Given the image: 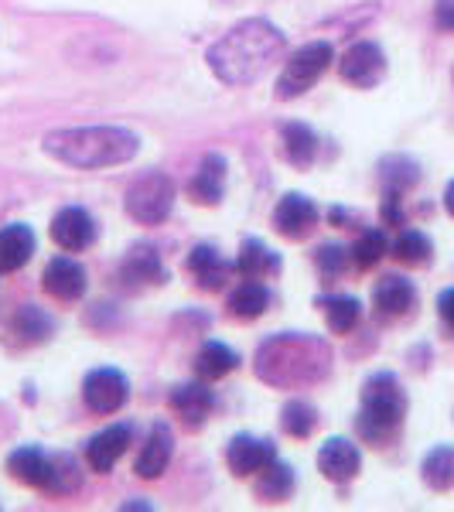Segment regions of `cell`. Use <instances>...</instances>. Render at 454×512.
<instances>
[{"mask_svg":"<svg viewBox=\"0 0 454 512\" xmlns=\"http://www.w3.org/2000/svg\"><path fill=\"white\" fill-rule=\"evenodd\" d=\"M253 369L263 383L280 386V390H301L332 373V349L318 335L284 332L260 345Z\"/></svg>","mask_w":454,"mask_h":512,"instance_id":"cell-1","label":"cell"},{"mask_svg":"<svg viewBox=\"0 0 454 512\" xmlns=\"http://www.w3.org/2000/svg\"><path fill=\"white\" fill-rule=\"evenodd\" d=\"M284 52V35L270 21H243L209 48V69L229 86L260 79Z\"/></svg>","mask_w":454,"mask_h":512,"instance_id":"cell-2","label":"cell"},{"mask_svg":"<svg viewBox=\"0 0 454 512\" xmlns=\"http://www.w3.org/2000/svg\"><path fill=\"white\" fill-rule=\"evenodd\" d=\"M140 151L137 134L123 127H79L55 130L45 137V154L76 168H110V164L130 161Z\"/></svg>","mask_w":454,"mask_h":512,"instance_id":"cell-3","label":"cell"},{"mask_svg":"<svg viewBox=\"0 0 454 512\" xmlns=\"http://www.w3.org/2000/svg\"><path fill=\"white\" fill-rule=\"evenodd\" d=\"M407 417V393L393 373H376L362 386V407H359V437L376 448H386L403 427Z\"/></svg>","mask_w":454,"mask_h":512,"instance_id":"cell-4","label":"cell"},{"mask_svg":"<svg viewBox=\"0 0 454 512\" xmlns=\"http://www.w3.org/2000/svg\"><path fill=\"white\" fill-rule=\"evenodd\" d=\"M328 65H332V45H328V41H311V45L297 48L277 79V96L280 99L304 96L321 76H325Z\"/></svg>","mask_w":454,"mask_h":512,"instance_id":"cell-5","label":"cell"},{"mask_svg":"<svg viewBox=\"0 0 454 512\" xmlns=\"http://www.w3.org/2000/svg\"><path fill=\"white\" fill-rule=\"evenodd\" d=\"M171 209H175V181L161 171L140 178L127 192V216L144 226H158L171 216Z\"/></svg>","mask_w":454,"mask_h":512,"instance_id":"cell-6","label":"cell"},{"mask_svg":"<svg viewBox=\"0 0 454 512\" xmlns=\"http://www.w3.org/2000/svg\"><path fill=\"white\" fill-rule=\"evenodd\" d=\"M127 393H130V383L120 369H93L82 383V400L93 414H117V410L127 403Z\"/></svg>","mask_w":454,"mask_h":512,"instance_id":"cell-7","label":"cell"},{"mask_svg":"<svg viewBox=\"0 0 454 512\" xmlns=\"http://www.w3.org/2000/svg\"><path fill=\"white\" fill-rule=\"evenodd\" d=\"M338 72H342L345 82H352L356 89H373L379 79L386 76V55L383 48L373 45V41H356L349 52L338 62Z\"/></svg>","mask_w":454,"mask_h":512,"instance_id":"cell-8","label":"cell"},{"mask_svg":"<svg viewBox=\"0 0 454 512\" xmlns=\"http://www.w3.org/2000/svg\"><path fill=\"white\" fill-rule=\"evenodd\" d=\"M52 239L55 246L65 253H82L93 246L96 239V222L89 216L86 209H79V205H69V209H62L59 216L52 219Z\"/></svg>","mask_w":454,"mask_h":512,"instance_id":"cell-9","label":"cell"},{"mask_svg":"<svg viewBox=\"0 0 454 512\" xmlns=\"http://www.w3.org/2000/svg\"><path fill=\"white\" fill-rule=\"evenodd\" d=\"M362 468V454L352 441H345V437H328L325 444H321L318 451V472L328 478V482L342 485L349 482V478H356Z\"/></svg>","mask_w":454,"mask_h":512,"instance_id":"cell-10","label":"cell"},{"mask_svg":"<svg viewBox=\"0 0 454 512\" xmlns=\"http://www.w3.org/2000/svg\"><path fill=\"white\" fill-rule=\"evenodd\" d=\"M274 226L280 236L304 239L318 226V205L308 195H284L274 209Z\"/></svg>","mask_w":454,"mask_h":512,"instance_id":"cell-11","label":"cell"},{"mask_svg":"<svg viewBox=\"0 0 454 512\" xmlns=\"http://www.w3.org/2000/svg\"><path fill=\"white\" fill-rule=\"evenodd\" d=\"M130 437H134V427L130 424H110L106 431H99L93 441L86 444V461L93 472H110L113 465L127 454Z\"/></svg>","mask_w":454,"mask_h":512,"instance_id":"cell-12","label":"cell"},{"mask_svg":"<svg viewBox=\"0 0 454 512\" xmlns=\"http://www.w3.org/2000/svg\"><path fill=\"white\" fill-rule=\"evenodd\" d=\"M120 280L130 291H140V287L164 284L168 274H164V263H161V256L154 253V246H134L120 263Z\"/></svg>","mask_w":454,"mask_h":512,"instance_id":"cell-13","label":"cell"},{"mask_svg":"<svg viewBox=\"0 0 454 512\" xmlns=\"http://www.w3.org/2000/svg\"><path fill=\"white\" fill-rule=\"evenodd\" d=\"M277 458V448L270 441H263V437H233V444H229L226 451V465L233 468V475H257L263 468L270 465V461Z\"/></svg>","mask_w":454,"mask_h":512,"instance_id":"cell-14","label":"cell"},{"mask_svg":"<svg viewBox=\"0 0 454 512\" xmlns=\"http://www.w3.org/2000/svg\"><path fill=\"white\" fill-rule=\"evenodd\" d=\"M7 472H11L14 482L31 485V489H45L52 492V458H48L41 448H18L7 458Z\"/></svg>","mask_w":454,"mask_h":512,"instance_id":"cell-15","label":"cell"},{"mask_svg":"<svg viewBox=\"0 0 454 512\" xmlns=\"http://www.w3.org/2000/svg\"><path fill=\"white\" fill-rule=\"evenodd\" d=\"M373 304H376V315L383 318H403L410 308L417 304V291L407 277L400 274H386L379 284L373 287Z\"/></svg>","mask_w":454,"mask_h":512,"instance_id":"cell-16","label":"cell"},{"mask_svg":"<svg viewBox=\"0 0 454 512\" xmlns=\"http://www.w3.org/2000/svg\"><path fill=\"white\" fill-rule=\"evenodd\" d=\"M41 280H45V291L59 297V301H79L86 294V270L76 260H69V256H55L45 267Z\"/></svg>","mask_w":454,"mask_h":512,"instance_id":"cell-17","label":"cell"},{"mask_svg":"<svg viewBox=\"0 0 454 512\" xmlns=\"http://www.w3.org/2000/svg\"><path fill=\"white\" fill-rule=\"evenodd\" d=\"M185 267H188V274L198 280L202 291H219V287H226L229 274H233V267L222 260V253L216 250V246H205V243L188 253Z\"/></svg>","mask_w":454,"mask_h":512,"instance_id":"cell-18","label":"cell"},{"mask_svg":"<svg viewBox=\"0 0 454 512\" xmlns=\"http://www.w3.org/2000/svg\"><path fill=\"white\" fill-rule=\"evenodd\" d=\"M212 407H216V396H212L209 386H202V383L178 386V390L171 393V410H175L192 431L205 424V417L212 414Z\"/></svg>","mask_w":454,"mask_h":512,"instance_id":"cell-19","label":"cell"},{"mask_svg":"<svg viewBox=\"0 0 454 512\" xmlns=\"http://www.w3.org/2000/svg\"><path fill=\"white\" fill-rule=\"evenodd\" d=\"M222 192H226V158L222 154H209V158L198 164L195 178L188 181V195L198 205H216Z\"/></svg>","mask_w":454,"mask_h":512,"instance_id":"cell-20","label":"cell"},{"mask_svg":"<svg viewBox=\"0 0 454 512\" xmlns=\"http://www.w3.org/2000/svg\"><path fill=\"white\" fill-rule=\"evenodd\" d=\"M171 451H175V434H171L168 424H154L151 434H147V444L137 458V475L140 478H158L171 461Z\"/></svg>","mask_w":454,"mask_h":512,"instance_id":"cell-21","label":"cell"},{"mask_svg":"<svg viewBox=\"0 0 454 512\" xmlns=\"http://www.w3.org/2000/svg\"><path fill=\"white\" fill-rule=\"evenodd\" d=\"M35 253V233H31L24 222L0 229V274H14Z\"/></svg>","mask_w":454,"mask_h":512,"instance_id":"cell-22","label":"cell"},{"mask_svg":"<svg viewBox=\"0 0 454 512\" xmlns=\"http://www.w3.org/2000/svg\"><path fill=\"white\" fill-rule=\"evenodd\" d=\"M236 366H239V355L226 342H205L195 355V373L205 383H216V379L229 376Z\"/></svg>","mask_w":454,"mask_h":512,"instance_id":"cell-23","label":"cell"},{"mask_svg":"<svg viewBox=\"0 0 454 512\" xmlns=\"http://www.w3.org/2000/svg\"><path fill=\"white\" fill-rule=\"evenodd\" d=\"M424 485L434 492H451L454 489V448L451 444H437L424 454V465H420Z\"/></svg>","mask_w":454,"mask_h":512,"instance_id":"cell-24","label":"cell"},{"mask_svg":"<svg viewBox=\"0 0 454 512\" xmlns=\"http://www.w3.org/2000/svg\"><path fill=\"white\" fill-rule=\"evenodd\" d=\"M267 304H270L267 287H263L260 280L246 277L243 284L229 294V315L239 318V321H253V318H260L263 311H267Z\"/></svg>","mask_w":454,"mask_h":512,"instance_id":"cell-25","label":"cell"},{"mask_svg":"<svg viewBox=\"0 0 454 512\" xmlns=\"http://www.w3.org/2000/svg\"><path fill=\"white\" fill-rule=\"evenodd\" d=\"M284 154L294 168H311L318 158V137L308 123H287L284 127Z\"/></svg>","mask_w":454,"mask_h":512,"instance_id":"cell-26","label":"cell"},{"mask_svg":"<svg viewBox=\"0 0 454 512\" xmlns=\"http://www.w3.org/2000/svg\"><path fill=\"white\" fill-rule=\"evenodd\" d=\"M318 304H321V311H325V321L335 335H349L362 318V304L356 301V297L332 294V297H321Z\"/></svg>","mask_w":454,"mask_h":512,"instance_id":"cell-27","label":"cell"},{"mask_svg":"<svg viewBox=\"0 0 454 512\" xmlns=\"http://www.w3.org/2000/svg\"><path fill=\"white\" fill-rule=\"evenodd\" d=\"M379 181H383V188L390 195H403L407 188H414L420 181V168H417V161L403 158V154H393V158H386L379 164Z\"/></svg>","mask_w":454,"mask_h":512,"instance_id":"cell-28","label":"cell"},{"mask_svg":"<svg viewBox=\"0 0 454 512\" xmlns=\"http://www.w3.org/2000/svg\"><path fill=\"white\" fill-rule=\"evenodd\" d=\"M291 492H294V472L284 465V461L274 458L267 468H263V475L257 482V495L263 502H284Z\"/></svg>","mask_w":454,"mask_h":512,"instance_id":"cell-29","label":"cell"},{"mask_svg":"<svg viewBox=\"0 0 454 512\" xmlns=\"http://www.w3.org/2000/svg\"><path fill=\"white\" fill-rule=\"evenodd\" d=\"M277 267H280L277 256L270 253L267 246L260 243V239H246L243 250H239V260H236V270H239V274L260 280L263 274H274Z\"/></svg>","mask_w":454,"mask_h":512,"instance_id":"cell-30","label":"cell"},{"mask_svg":"<svg viewBox=\"0 0 454 512\" xmlns=\"http://www.w3.org/2000/svg\"><path fill=\"white\" fill-rule=\"evenodd\" d=\"M431 239H427L420 229H407V233H400V239L393 243V256L400 263H407V267H427L431 263Z\"/></svg>","mask_w":454,"mask_h":512,"instance_id":"cell-31","label":"cell"},{"mask_svg":"<svg viewBox=\"0 0 454 512\" xmlns=\"http://www.w3.org/2000/svg\"><path fill=\"white\" fill-rule=\"evenodd\" d=\"M11 332L21 338V342L35 345V342H45L48 335H52V321L45 318V311L35 308V304H28V308H21L18 315L11 321Z\"/></svg>","mask_w":454,"mask_h":512,"instance_id":"cell-32","label":"cell"},{"mask_svg":"<svg viewBox=\"0 0 454 512\" xmlns=\"http://www.w3.org/2000/svg\"><path fill=\"white\" fill-rule=\"evenodd\" d=\"M280 424L291 437H308L318 427V410L308 400H291L280 414Z\"/></svg>","mask_w":454,"mask_h":512,"instance_id":"cell-33","label":"cell"},{"mask_svg":"<svg viewBox=\"0 0 454 512\" xmlns=\"http://www.w3.org/2000/svg\"><path fill=\"white\" fill-rule=\"evenodd\" d=\"M349 253H352V263H356L359 270L376 267V263L386 256V236H383V229H366V233L356 239V246H352Z\"/></svg>","mask_w":454,"mask_h":512,"instance_id":"cell-34","label":"cell"},{"mask_svg":"<svg viewBox=\"0 0 454 512\" xmlns=\"http://www.w3.org/2000/svg\"><path fill=\"white\" fill-rule=\"evenodd\" d=\"M349 263H352V253L345 250V246L328 243V246H318V250H315V267H318L325 277L345 274V267H349Z\"/></svg>","mask_w":454,"mask_h":512,"instance_id":"cell-35","label":"cell"},{"mask_svg":"<svg viewBox=\"0 0 454 512\" xmlns=\"http://www.w3.org/2000/svg\"><path fill=\"white\" fill-rule=\"evenodd\" d=\"M434 21L441 31H454V0H437L434 4Z\"/></svg>","mask_w":454,"mask_h":512,"instance_id":"cell-36","label":"cell"},{"mask_svg":"<svg viewBox=\"0 0 454 512\" xmlns=\"http://www.w3.org/2000/svg\"><path fill=\"white\" fill-rule=\"evenodd\" d=\"M437 311H441V321L454 332V287H448L441 297H437Z\"/></svg>","mask_w":454,"mask_h":512,"instance_id":"cell-37","label":"cell"},{"mask_svg":"<svg viewBox=\"0 0 454 512\" xmlns=\"http://www.w3.org/2000/svg\"><path fill=\"white\" fill-rule=\"evenodd\" d=\"M444 209H448V216H454V181L444 188Z\"/></svg>","mask_w":454,"mask_h":512,"instance_id":"cell-38","label":"cell"}]
</instances>
